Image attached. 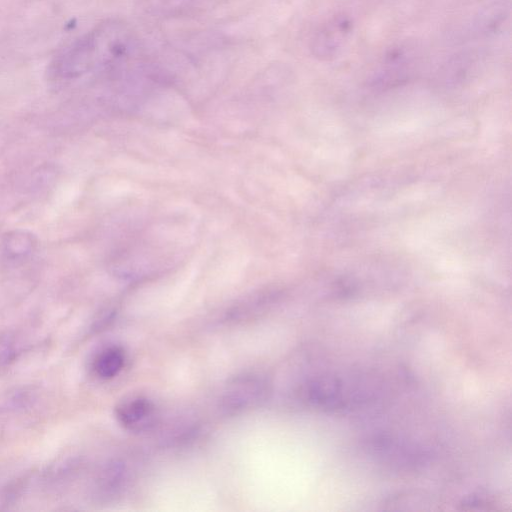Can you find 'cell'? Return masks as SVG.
Returning <instances> with one entry per match:
<instances>
[{
	"mask_svg": "<svg viewBox=\"0 0 512 512\" xmlns=\"http://www.w3.org/2000/svg\"><path fill=\"white\" fill-rule=\"evenodd\" d=\"M207 1L209 0H156L160 4L161 9L172 11L190 8Z\"/></svg>",
	"mask_w": 512,
	"mask_h": 512,
	"instance_id": "cell-8",
	"label": "cell"
},
{
	"mask_svg": "<svg viewBox=\"0 0 512 512\" xmlns=\"http://www.w3.org/2000/svg\"><path fill=\"white\" fill-rule=\"evenodd\" d=\"M16 354L14 338L9 334H0V363H8Z\"/></svg>",
	"mask_w": 512,
	"mask_h": 512,
	"instance_id": "cell-7",
	"label": "cell"
},
{
	"mask_svg": "<svg viewBox=\"0 0 512 512\" xmlns=\"http://www.w3.org/2000/svg\"><path fill=\"white\" fill-rule=\"evenodd\" d=\"M134 50L135 40L128 27L107 20L61 49L50 61L47 77L54 86L66 88L121 68Z\"/></svg>",
	"mask_w": 512,
	"mask_h": 512,
	"instance_id": "cell-1",
	"label": "cell"
},
{
	"mask_svg": "<svg viewBox=\"0 0 512 512\" xmlns=\"http://www.w3.org/2000/svg\"><path fill=\"white\" fill-rule=\"evenodd\" d=\"M125 352L116 345L102 349L93 361L95 374L102 379H111L117 376L125 364Z\"/></svg>",
	"mask_w": 512,
	"mask_h": 512,
	"instance_id": "cell-6",
	"label": "cell"
},
{
	"mask_svg": "<svg viewBox=\"0 0 512 512\" xmlns=\"http://www.w3.org/2000/svg\"><path fill=\"white\" fill-rule=\"evenodd\" d=\"M351 29V21L346 16H335L314 35L311 43L312 53L320 59L334 57L343 46Z\"/></svg>",
	"mask_w": 512,
	"mask_h": 512,
	"instance_id": "cell-4",
	"label": "cell"
},
{
	"mask_svg": "<svg viewBox=\"0 0 512 512\" xmlns=\"http://www.w3.org/2000/svg\"><path fill=\"white\" fill-rule=\"evenodd\" d=\"M118 422L127 430L141 432L156 424V409L151 400L143 396L126 397L115 407Z\"/></svg>",
	"mask_w": 512,
	"mask_h": 512,
	"instance_id": "cell-3",
	"label": "cell"
},
{
	"mask_svg": "<svg viewBox=\"0 0 512 512\" xmlns=\"http://www.w3.org/2000/svg\"><path fill=\"white\" fill-rule=\"evenodd\" d=\"M270 393L268 380L257 373H245L231 379L220 398V408L235 415L261 405Z\"/></svg>",
	"mask_w": 512,
	"mask_h": 512,
	"instance_id": "cell-2",
	"label": "cell"
},
{
	"mask_svg": "<svg viewBox=\"0 0 512 512\" xmlns=\"http://www.w3.org/2000/svg\"><path fill=\"white\" fill-rule=\"evenodd\" d=\"M126 482V471L122 464L117 462L103 466L95 480V492L99 499L109 501L118 496Z\"/></svg>",
	"mask_w": 512,
	"mask_h": 512,
	"instance_id": "cell-5",
	"label": "cell"
}]
</instances>
